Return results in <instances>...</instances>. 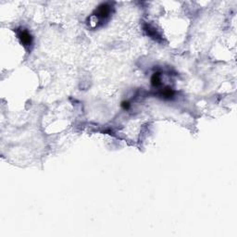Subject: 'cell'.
<instances>
[{
  "mask_svg": "<svg viewBox=\"0 0 237 237\" xmlns=\"http://www.w3.org/2000/svg\"><path fill=\"white\" fill-rule=\"evenodd\" d=\"M151 84L153 86H158L161 85V74L160 72H155L151 77Z\"/></svg>",
  "mask_w": 237,
  "mask_h": 237,
  "instance_id": "3957f363",
  "label": "cell"
},
{
  "mask_svg": "<svg viewBox=\"0 0 237 237\" xmlns=\"http://www.w3.org/2000/svg\"><path fill=\"white\" fill-rule=\"evenodd\" d=\"M121 107L125 110L130 108V103L128 101H122L121 102Z\"/></svg>",
  "mask_w": 237,
  "mask_h": 237,
  "instance_id": "5b68a950",
  "label": "cell"
},
{
  "mask_svg": "<svg viewBox=\"0 0 237 237\" xmlns=\"http://www.w3.org/2000/svg\"><path fill=\"white\" fill-rule=\"evenodd\" d=\"M18 38L19 39L20 43L24 47H30L33 43V37L30 34V33L26 30H21L18 34Z\"/></svg>",
  "mask_w": 237,
  "mask_h": 237,
  "instance_id": "6da1fadb",
  "label": "cell"
},
{
  "mask_svg": "<svg viewBox=\"0 0 237 237\" xmlns=\"http://www.w3.org/2000/svg\"><path fill=\"white\" fill-rule=\"evenodd\" d=\"M96 17L98 19H106V18L109 16L110 8L107 4H103L100 7H98V8L96 10Z\"/></svg>",
  "mask_w": 237,
  "mask_h": 237,
  "instance_id": "7a4b0ae2",
  "label": "cell"
},
{
  "mask_svg": "<svg viewBox=\"0 0 237 237\" xmlns=\"http://www.w3.org/2000/svg\"><path fill=\"white\" fill-rule=\"evenodd\" d=\"M173 95H174V92H173L170 88H166V89L163 91V93H162V96H163L164 97H167V98H169V97L173 96Z\"/></svg>",
  "mask_w": 237,
  "mask_h": 237,
  "instance_id": "277c9868",
  "label": "cell"
}]
</instances>
